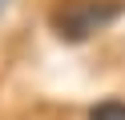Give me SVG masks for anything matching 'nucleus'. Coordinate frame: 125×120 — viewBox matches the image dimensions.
I'll return each instance as SVG.
<instances>
[{"label":"nucleus","instance_id":"nucleus-3","mask_svg":"<svg viewBox=\"0 0 125 120\" xmlns=\"http://www.w3.org/2000/svg\"><path fill=\"white\" fill-rule=\"evenodd\" d=\"M4 8H8V0H0V12H4Z\"/></svg>","mask_w":125,"mask_h":120},{"label":"nucleus","instance_id":"nucleus-1","mask_svg":"<svg viewBox=\"0 0 125 120\" xmlns=\"http://www.w3.org/2000/svg\"><path fill=\"white\" fill-rule=\"evenodd\" d=\"M121 12H125V0H65L52 12V32L69 44H81V40L97 36L101 28H109Z\"/></svg>","mask_w":125,"mask_h":120},{"label":"nucleus","instance_id":"nucleus-2","mask_svg":"<svg viewBox=\"0 0 125 120\" xmlns=\"http://www.w3.org/2000/svg\"><path fill=\"white\" fill-rule=\"evenodd\" d=\"M89 120H125V100H101V104H93Z\"/></svg>","mask_w":125,"mask_h":120}]
</instances>
